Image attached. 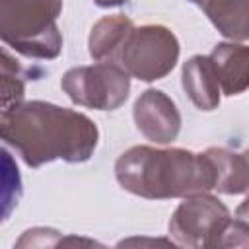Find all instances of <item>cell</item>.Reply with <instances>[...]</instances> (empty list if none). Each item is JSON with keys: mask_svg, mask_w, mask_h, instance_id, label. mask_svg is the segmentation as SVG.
<instances>
[{"mask_svg": "<svg viewBox=\"0 0 249 249\" xmlns=\"http://www.w3.org/2000/svg\"><path fill=\"white\" fill-rule=\"evenodd\" d=\"M134 124L140 134L156 144H169L181 130V113L175 101L161 89H146L138 95L132 109Z\"/></svg>", "mask_w": 249, "mask_h": 249, "instance_id": "obj_7", "label": "cell"}, {"mask_svg": "<svg viewBox=\"0 0 249 249\" xmlns=\"http://www.w3.org/2000/svg\"><path fill=\"white\" fill-rule=\"evenodd\" d=\"M179 60V41L165 25H140L128 33L117 64L132 78L156 82L165 78Z\"/></svg>", "mask_w": 249, "mask_h": 249, "instance_id": "obj_4", "label": "cell"}, {"mask_svg": "<svg viewBox=\"0 0 249 249\" xmlns=\"http://www.w3.org/2000/svg\"><path fill=\"white\" fill-rule=\"evenodd\" d=\"M60 12L62 0H0V37L27 58H56L62 51Z\"/></svg>", "mask_w": 249, "mask_h": 249, "instance_id": "obj_3", "label": "cell"}, {"mask_svg": "<svg viewBox=\"0 0 249 249\" xmlns=\"http://www.w3.org/2000/svg\"><path fill=\"white\" fill-rule=\"evenodd\" d=\"M181 84L193 105L200 111H214L220 105V80L210 56L195 54L181 70Z\"/></svg>", "mask_w": 249, "mask_h": 249, "instance_id": "obj_9", "label": "cell"}, {"mask_svg": "<svg viewBox=\"0 0 249 249\" xmlns=\"http://www.w3.org/2000/svg\"><path fill=\"white\" fill-rule=\"evenodd\" d=\"M25 95V76L18 60H14L8 51L2 53V111L23 101Z\"/></svg>", "mask_w": 249, "mask_h": 249, "instance_id": "obj_13", "label": "cell"}, {"mask_svg": "<svg viewBox=\"0 0 249 249\" xmlns=\"http://www.w3.org/2000/svg\"><path fill=\"white\" fill-rule=\"evenodd\" d=\"M132 27H134L132 19L126 18L124 14L103 16L101 19H97L88 39L89 56L95 62H117L119 53Z\"/></svg>", "mask_w": 249, "mask_h": 249, "instance_id": "obj_10", "label": "cell"}, {"mask_svg": "<svg viewBox=\"0 0 249 249\" xmlns=\"http://www.w3.org/2000/svg\"><path fill=\"white\" fill-rule=\"evenodd\" d=\"M235 216H237V218H241L243 222H247V224H249V196H247V198H245V200H243V202L237 206Z\"/></svg>", "mask_w": 249, "mask_h": 249, "instance_id": "obj_15", "label": "cell"}, {"mask_svg": "<svg viewBox=\"0 0 249 249\" xmlns=\"http://www.w3.org/2000/svg\"><path fill=\"white\" fill-rule=\"evenodd\" d=\"M230 41L249 39V0H191Z\"/></svg>", "mask_w": 249, "mask_h": 249, "instance_id": "obj_12", "label": "cell"}, {"mask_svg": "<svg viewBox=\"0 0 249 249\" xmlns=\"http://www.w3.org/2000/svg\"><path fill=\"white\" fill-rule=\"evenodd\" d=\"M0 134L29 167L54 160L88 161L99 140L97 124L88 115L47 101H21L4 109Z\"/></svg>", "mask_w": 249, "mask_h": 249, "instance_id": "obj_1", "label": "cell"}, {"mask_svg": "<svg viewBox=\"0 0 249 249\" xmlns=\"http://www.w3.org/2000/svg\"><path fill=\"white\" fill-rule=\"evenodd\" d=\"M60 88L76 105L115 111L128 99L130 74L117 62H95L70 68L62 76Z\"/></svg>", "mask_w": 249, "mask_h": 249, "instance_id": "obj_5", "label": "cell"}, {"mask_svg": "<svg viewBox=\"0 0 249 249\" xmlns=\"http://www.w3.org/2000/svg\"><path fill=\"white\" fill-rule=\"evenodd\" d=\"M214 247H249V224L241 218H230L220 231Z\"/></svg>", "mask_w": 249, "mask_h": 249, "instance_id": "obj_14", "label": "cell"}, {"mask_svg": "<svg viewBox=\"0 0 249 249\" xmlns=\"http://www.w3.org/2000/svg\"><path fill=\"white\" fill-rule=\"evenodd\" d=\"M99 8H115V6H123L126 0H93Z\"/></svg>", "mask_w": 249, "mask_h": 249, "instance_id": "obj_16", "label": "cell"}, {"mask_svg": "<svg viewBox=\"0 0 249 249\" xmlns=\"http://www.w3.org/2000/svg\"><path fill=\"white\" fill-rule=\"evenodd\" d=\"M208 56L224 95H239L249 89V45L239 41L218 43Z\"/></svg>", "mask_w": 249, "mask_h": 249, "instance_id": "obj_8", "label": "cell"}, {"mask_svg": "<svg viewBox=\"0 0 249 249\" xmlns=\"http://www.w3.org/2000/svg\"><path fill=\"white\" fill-rule=\"evenodd\" d=\"M228 206L208 193L185 196L169 220V235L183 247H214L230 220Z\"/></svg>", "mask_w": 249, "mask_h": 249, "instance_id": "obj_6", "label": "cell"}, {"mask_svg": "<svg viewBox=\"0 0 249 249\" xmlns=\"http://www.w3.org/2000/svg\"><path fill=\"white\" fill-rule=\"evenodd\" d=\"M206 156L214 167V191L224 195L249 193V150L233 152L226 148H208Z\"/></svg>", "mask_w": 249, "mask_h": 249, "instance_id": "obj_11", "label": "cell"}, {"mask_svg": "<svg viewBox=\"0 0 249 249\" xmlns=\"http://www.w3.org/2000/svg\"><path fill=\"white\" fill-rule=\"evenodd\" d=\"M119 185L148 200L185 198L214 189L210 158L183 148L132 146L115 161Z\"/></svg>", "mask_w": 249, "mask_h": 249, "instance_id": "obj_2", "label": "cell"}]
</instances>
